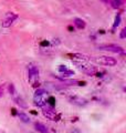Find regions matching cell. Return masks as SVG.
Returning <instances> with one entry per match:
<instances>
[{"label":"cell","mask_w":126,"mask_h":133,"mask_svg":"<svg viewBox=\"0 0 126 133\" xmlns=\"http://www.w3.org/2000/svg\"><path fill=\"white\" fill-rule=\"evenodd\" d=\"M62 74V78H69V77H71V76H73L74 74V71H72V70H66L65 72H63V73H61Z\"/></svg>","instance_id":"obj_13"},{"label":"cell","mask_w":126,"mask_h":133,"mask_svg":"<svg viewBox=\"0 0 126 133\" xmlns=\"http://www.w3.org/2000/svg\"><path fill=\"white\" fill-rule=\"evenodd\" d=\"M74 26L78 29H84L85 28V22H84V20L80 19V18H75L74 19Z\"/></svg>","instance_id":"obj_11"},{"label":"cell","mask_w":126,"mask_h":133,"mask_svg":"<svg viewBox=\"0 0 126 133\" xmlns=\"http://www.w3.org/2000/svg\"><path fill=\"white\" fill-rule=\"evenodd\" d=\"M39 68L34 64H29L28 65V78L30 81L31 85L33 88H38L40 87V81H39Z\"/></svg>","instance_id":"obj_1"},{"label":"cell","mask_w":126,"mask_h":133,"mask_svg":"<svg viewBox=\"0 0 126 133\" xmlns=\"http://www.w3.org/2000/svg\"><path fill=\"white\" fill-rule=\"evenodd\" d=\"M111 5H112L113 8L117 9V8H120V7H121L122 1H121V0H111Z\"/></svg>","instance_id":"obj_12"},{"label":"cell","mask_w":126,"mask_h":133,"mask_svg":"<svg viewBox=\"0 0 126 133\" xmlns=\"http://www.w3.org/2000/svg\"><path fill=\"white\" fill-rule=\"evenodd\" d=\"M11 111H12V114H13V115H16V114H17V112H16V109H11Z\"/></svg>","instance_id":"obj_19"},{"label":"cell","mask_w":126,"mask_h":133,"mask_svg":"<svg viewBox=\"0 0 126 133\" xmlns=\"http://www.w3.org/2000/svg\"><path fill=\"white\" fill-rule=\"evenodd\" d=\"M42 113H43V115L45 116V118L51 120V121H59L60 118H61V115L58 114L55 112V110H54L52 107L48 105V104L42 108Z\"/></svg>","instance_id":"obj_2"},{"label":"cell","mask_w":126,"mask_h":133,"mask_svg":"<svg viewBox=\"0 0 126 133\" xmlns=\"http://www.w3.org/2000/svg\"><path fill=\"white\" fill-rule=\"evenodd\" d=\"M94 61L96 63H99L101 65H106V66H114L116 65L117 61L112 57H107V56H101V57H95Z\"/></svg>","instance_id":"obj_3"},{"label":"cell","mask_w":126,"mask_h":133,"mask_svg":"<svg viewBox=\"0 0 126 133\" xmlns=\"http://www.w3.org/2000/svg\"><path fill=\"white\" fill-rule=\"evenodd\" d=\"M34 129L38 131V132H40V133H48V128L44 125V124H42L40 122H36L34 123Z\"/></svg>","instance_id":"obj_9"},{"label":"cell","mask_w":126,"mask_h":133,"mask_svg":"<svg viewBox=\"0 0 126 133\" xmlns=\"http://www.w3.org/2000/svg\"><path fill=\"white\" fill-rule=\"evenodd\" d=\"M47 99H48V93H44V94H34V104L40 107V108H43L44 105H47Z\"/></svg>","instance_id":"obj_7"},{"label":"cell","mask_w":126,"mask_h":133,"mask_svg":"<svg viewBox=\"0 0 126 133\" xmlns=\"http://www.w3.org/2000/svg\"><path fill=\"white\" fill-rule=\"evenodd\" d=\"M100 50L103 51H110V52H114V53H124L125 50L123 47H121L118 44H102L99 47Z\"/></svg>","instance_id":"obj_5"},{"label":"cell","mask_w":126,"mask_h":133,"mask_svg":"<svg viewBox=\"0 0 126 133\" xmlns=\"http://www.w3.org/2000/svg\"><path fill=\"white\" fill-rule=\"evenodd\" d=\"M120 23H121V16L117 15V16L115 17V22H114V24H113V28H116Z\"/></svg>","instance_id":"obj_15"},{"label":"cell","mask_w":126,"mask_h":133,"mask_svg":"<svg viewBox=\"0 0 126 133\" xmlns=\"http://www.w3.org/2000/svg\"><path fill=\"white\" fill-rule=\"evenodd\" d=\"M102 1L105 2V3H107V2H108V0H102Z\"/></svg>","instance_id":"obj_20"},{"label":"cell","mask_w":126,"mask_h":133,"mask_svg":"<svg viewBox=\"0 0 126 133\" xmlns=\"http://www.w3.org/2000/svg\"><path fill=\"white\" fill-rule=\"evenodd\" d=\"M66 70H68V68H66L65 65H63V64H62V65H59V68H58V71L60 72V73H63V72H65Z\"/></svg>","instance_id":"obj_16"},{"label":"cell","mask_w":126,"mask_h":133,"mask_svg":"<svg viewBox=\"0 0 126 133\" xmlns=\"http://www.w3.org/2000/svg\"><path fill=\"white\" fill-rule=\"evenodd\" d=\"M18 116H19V119H20V121L21 122H23V123H28V122H30V118H29V115L26 114L24 112H18Z\"/></svg>","instance_id":"obj_10"},{"label":"cell","mask_w":126,"mask_h":133,"mask_svg":"<svg viewBox=\"0 0 126 133\" xmlns=\"http://www.w3.org/2000/svg\"><path fill=\"white\" fill-rule=\"evenodd\" d=\"M121 38L122 39H124L125 38V37H126V29L125 28H123V29H122V31H121Z\"/></svg>","instance_id":"obj_18"},{"label":"cell","mask_w":126,"mask_h":133,"mask_svg":"<svg viewBox=\"0 0 126 133\" xmlns=\"http://www.w3.org/2000/svg\"><path fill=\"white\" fill-rule=\"evenodd\" d=\"M68 100L71 104H74V105H78V107H85L89 101H87L86 99H84L82 97H80V95H69L68 97Z\"/></svg>","instance_id":"obj_6"},{"label":"cell","mask_w":126,"mask_h":133,"mask_svg":"<svg viewBox=\"0 0 126 133\" xmlns=\"http://www.w3.org/2000/svg\"><path fill=\"white\" fill-rule=\"evenodd\" d=\"M13 101H15V103L17 105H19L21 109H27L28 108V104L26 103V101L23 100V98L22 97H15V99H13Z\"/></svg>","instance_id":"obj_8"},{"label":"cell","mask_w":126,"mask_h":133,"mask_svg":"<svg viewBox=\"0 0 126 133\" xmlns=\"http://www.w3.org/2000/svg\"><path fill=\"white\" fill-rule=\"evenodd\" d=\"M18 19V15L15 14V12H7V14L3 16V18L1 19V27L3 28H8L10 27L12 23H13L16 20Z\"/></svg>","instance_id":"obj_4"},{"label":"cell","mask_w":126,"mask_h":133,"mask_svg":"<svg viewBox=\"0 0 126 133\" xmlns=\"http://www.w3.org/2000/svg\"><path fill=\"white\" fill-rule=\"evenodd\" d=\"M5 90H6V84L0 85V98H2V95L5 94Z\"/></svg>","instance_id":"obj_17"},{"label":"cell","mask_w":126,"mask_h":133,"mask_svg":"<svg viewBox=\"0 0 126 133\" xmlns=\"http://www.w3.org/2000/svg\"><path fill=\"white\" fill-rule=\"evenodd\" d=\"M8 91H9V93L12 94V95L16 94V88H15V85L12 84V83H10V84L8 85Z\"/></svg>","instance_id":"obj_14"}]
</instances>
